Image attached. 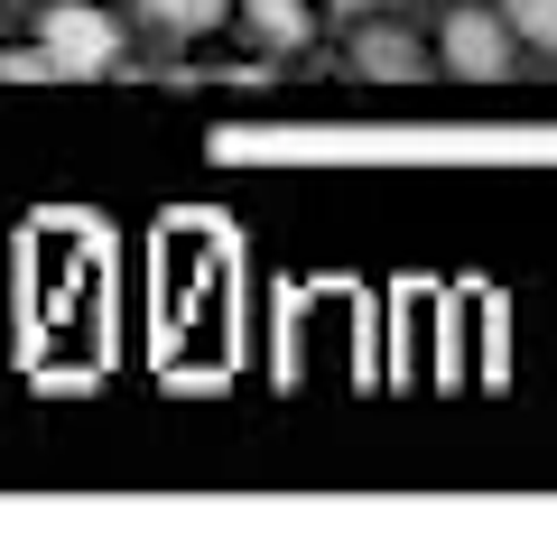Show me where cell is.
Here are the masks:
<instances>
[{"label": "cell", "mask_w": 557, "mask_h": 557, "mask_svg": "<svg viewBox=\"0 0 557 557\" xmlns=\"http://www.w3.org/2000/svg\"><path fill=\"white\" fill-rule=\"evenodd\" d=\"M38 47H47L57 75H112L121 65V20H102L94 0H57L47 28H38Z\"/></svg>", "instance_id": "obj_1"}, {"label": "cell", "mask_w": 557, "mask_h": 557, "mask_svg": "<svg viewBox=\"0 0 557 557\" xmlns=\"http://www.w3.org/2000/svg\"><path fill=\"white\" fill-rule=\"evenodd\" d=\"M437 57H446V75H465V84H502L520 65V38H511V20L502 10H446V38H437Z\"/></svg>", "instance_id": "obj_2"}, {"label": "cell", "mask_w": 557, "mask_h": 557, "mask_svg": "<svg viewBox=\"0 0 557 557\" xmlns=\"http://www.w3.org/2000/svg\"><path fill=\"white\" fill-rule=\"evenodd\" d=\"M354 75H372V84H418V75H428V47H418L409 28H391V20H362V28H354Z\"/></svg>", "instance_id": "obj_3"}, {"label": "cell", "mask_w": 557, "mask_h": 557, "mask_svg": "<svg viewBox=\"0 0 557 557\" xmlns=\"http://www.w3.org/2000/svg\"><path fill=\"white\" fill-rule=\"evenodd\" d=\"M242 28H251L260 47H278V57H307V47H317V10H307V0H242Z\"/></svg>", "instance_id": "obj_4"}, {"label": "cell", "mask_w": 557, "mask_h": 557, "mask_svg": "<svg viewBox=\"0 0 557 557\" xmlns=\"http://www.w3.org/2000/svg\"><path fill=\"white\" fill-rule=\"evenodd\" d=\"M233 0H139V20L149 28H168V38H205V28L223 20Z\"/></svg>", "instance_id": "obj_5"}, {"label": "cell", "mask_w": 557, "mask_h": 557, "mask_svg": "<svg viewBox=\"0 0 557 557\" xmlns=\"http://www.w3.org/2000/svg\"><path fill=\"white\" fill-rule=\"evenodd\" d=\"M502 20H511V38H520V47L557 57V0H502Z\"/></svg>", "instance_id": "obj_6"}, {"label": "cell", "mask_w": 557, "mask_h": 557, "mask_svg": "<svg viewBox=\"0 0 557 557\" xmlns=\"http://www.w3.org/2000/svg\"><path fill=\"white\" fill-rule=\"evenodd\" d=\"M47 75H57L47 47H10V57H0V84H47Z\"/></svg>", "instance_id": "obj_7"}, {"label": "cell", "mask_w": 557, "mask_h": 557, "mask_svg": "<svg viewBox=\"0 0 557 557\" xmlns=\"http://www.w3.org/2000/svg\"><path fill=\"white\" fill-rule=\"evenodd\" d=\"M344 10H372V0H344Z\"/></svg>", "instance_id": "obj_8"}]
</instances>
